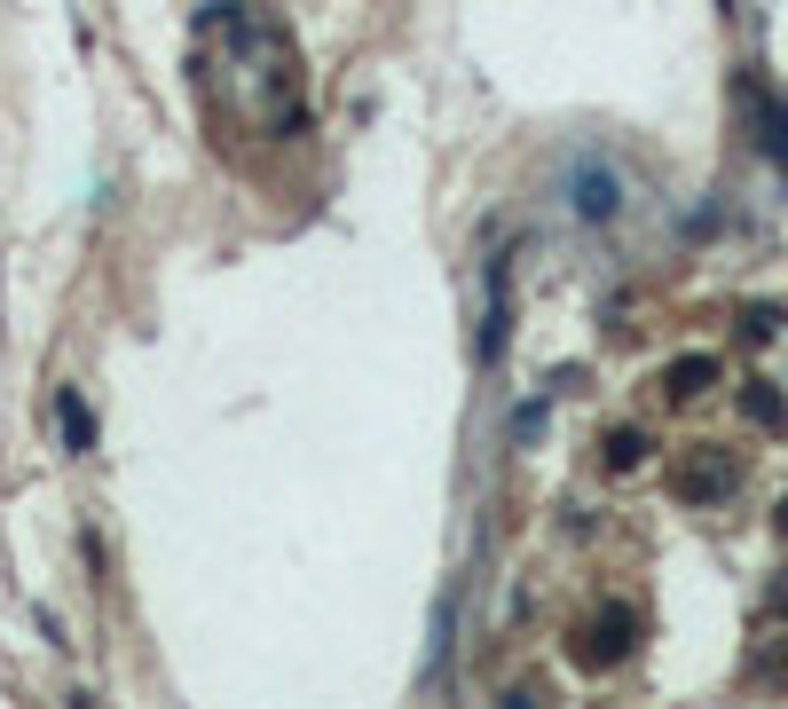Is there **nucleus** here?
I'll list each match as a JSON object with an SVG mask.
<instances>
[{
    "label": "nucleus",
    "mask_w": 788,
    "mask_h": 709,
    "mask_svg": "<svg viewBox=\"0 0 788 709\" xmlns=\"http://www.w3.org/2000/svg\"><path fill=\"white\" fill-rule=\"evenodd\" d=\"M197 80H206L213 111L245 134H308V103H300V56H292L284 24L221 0L197 16Z\"/></svg>",
    "instance_id": "obj_1"
},
{
    "label": "nucleus",
    "mask_w": 788,
    "mask_h": 709,
    "mask_svg": "<svg viewBox=\"0 0 788 709\" xmlns=\"http://www.w3.org/2000/svg\"><path fill=\"white\" fill-rule=\"evenodd\" d=\"M568 206L583 213V221H615V206H623V182H615V166H600V158H583L576 174H568Z\"/></svg>",
    "instance_id": "obj_2"
},
{
    "label": "nucleus",
    "mask_w": 788,
    "mask_h": 709,
    "mask_svg": "<svg viewBox=\"0 0 788 709\" xmlns=\"http://www.w3.org/2000/svg\"><path fill=\"white\" fill-rule=\"evenodd\" d=\"M623 647H631V607H600V623H591L583 655H591V662H615Z\"/></svg>",
    "instance_id": "obj_3"
},
{
    "label": "nucleus",
    "mask_w": 788,
    "mask_h": 709,
    "mask_svg": "<svg viewBox=\"0 0 788 709\" xmlns=\"http://www.w3.org/2000/svg\"><path fill=\"white\" fill-rule=\"evenodd\" d=\"M63 442H72V450H87V442H95V418H87V402H79V394H63Z\"/></svg>",
    "instance_id": "obj_4"
},
{
    "label": "nucleus",
    "mask_w": 788,
    "mask_h": 709,
    "mask_svg": "<svg viewBox=\"0 0 788 709\" xmlns=\"http://www.w3.org/2000/svg\"><path fill=\"white\" fill-rule=\"evenodd\" d=\"M710 379H717V363H710V355H686V363H670V387H678V394H694V387H710Z\"/></svg>",
    "instance_id": "obj_5"
},
{
    "label": "nucleus",
    "mask_w": 788,
    "mask_h": 709,
    "mask_svg": "<svg viewBox=\"0 0 788 709\" xmlns=\"http://www.w3.org/2000/svg\"><path fill=\"white\" fill-rule=\"evenodd\" d=\"M639 457H647L639 433H615V442H607V465H639Z\"/></svg>",
    "instance_id": "obj_6"
}]
</instances>
